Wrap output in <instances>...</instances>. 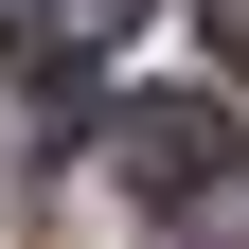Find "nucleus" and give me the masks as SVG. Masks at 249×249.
<instances>
[{
	"mask_svg": "<svg viewBox=\"0 0 249 249\" xmlns=\"http://www.w3.org/2000/svg\"><path fill=\"white\" fill-rule=\"evenodd\" d=\"M213 53H231V89H249V0H213Z\"/></svg>",
	"mask_w": 249,
	"mask_h": 249,
	"instance_id": "7ed1b4c3",
	"label": "nucleus"
},
{
	"mask_svg": "<svg viewBox=\"0 0 249 249\" xmlns=\"http://www.w3.org/2000/svg\"><path fill=\"white\" fill-rule=\"evenodd\" d=\"M53 18H71V0H0V36H53Z\"/></svg>",
	"mask_w": 249,
	"mask_h": 249,
	"instance_id": "20e7f679",
	"label": "nucleus"
},
{
	"mask_svg": "<svg viewBox=\"0 0 249 249\" xmlns=\"http://www.w3.org/2000/svg\"><path fill=\"white\" fill-rule=\"evenodd\" d=\"M0 124H18V160H71L89 142V71H36V53H18V71H0Z\"/></svg>",
	"mask_w": 249,
	"mask_h": 249,
	"instance_id": "f03ea898",
	"label": "nucleus"
},
{
	"mask_svg": "<svg viewBox=\"0 0 249 249\" xmlns=\"http://www.w3.org/2000/svg\"><path fill=\"white\" fill-rule=\"evenodd\" d=\"M124 196H160V213H249V124L213 107V89H160V107H124Z\"/></svg>",
	"mask_w": 249,
	"mask_h": 249,
	"instance_id": "f257e3e1",
	"label": "nucleus"
}]
</instances>
